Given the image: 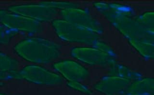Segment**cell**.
Masks as SVG:
<instances>
[{
  "label": "cell",
  "mask_w": 154,
  "mask_h": 95,
  "mask_svg": "<svg viewBox=\"0 0 154 95\" xmlns=\"http://www.w3.org/2000/svg\"><path fill=\"white\" fill-rule=\"evenodd\" d=\"M9 77H18V73L6 72L0 71V79H5Z\"/></svg>",
  "instance_id": "obj_19"
},
{
  "label": "cell",
  "mask_w": 154,
  "mask_h": 95,
  "mask_svg": "<svg viewBox=\"0 0 154 95\" xmlns=\"http://www.w3.org/2000/svg\"><path fill=\"white\" fill-rule=\"evenodd\" d=\"M130 80L113 76L101 80L95 85L97 91L107 95H122L130 86Z\"/></svg>",
  "instance_id": "obj_9"
},
{
  "label": "cell",
  "mask_w": 154,
  "mask_h": 95,
  "mask_svg": "<svg viewBox=\"0 0 154 95\" xmlns=\"http://www.w3.org/2000/svg\"><path fill=\"white\" fill-rule=\"evenodd\" d=\"M10 10L14 14L38 22L48 21L53 19L56 11L51 7L40 5H22L10 7Z\"/></svg>",
  "instance_id": "obj_6"
},
{
  "label": "cell",
  "mask_w": 154,
  "mask_h": 95,
  "mask_svg": "<svg viewBox=\"0 0 154 95\" xmlns=\"http://www.w3.org/2000/svg\"><path fill=\"white\" fill-rule=\"evenodd\" d=\"M52 24L58 36L66 41L91 44L97 41V33L65 20H55Z\"/></svg>",
  "instance_id": "obj_2"
},
{
  "label": "cell",
  "mask_w": 154,
  "mask_h": 95,
  "mask_svg": "<svg viewBox=\"0 0 154 95\" xmlns=\"http://www.w3.org/2000/svg\"><path fill=\"white\" fill-rule=\"evenodd\" d=\"M69 86L72 87L73 88L78 90V91H81L85 93H89V91H88L87 88H86L85 87L82 86V85L79 83L78 82H72L70 81L69 83Z\"/></svg>",
  "instance_id": "obj_18"
},
{
  "label": "cell",
  "mask_w": 154,
  "mask_h": 95,
  "mask_svg": "<svg viewBox=\"0 0 154 95\" xmlns=\"http://www.w3.org/2000/svg\"><path fill=\"white\" fill-rule=\"evenodd\" d=\"M111 73H114V74L113 75L115 76L117 74L118 77H122L128 79H136L139 77L138 74L137 73L132 72L127 68H124V67L119 65L116 67L114 68V70H112Z\"/></svg>",
  "instance_id": "obj_13"
},
{
  "label": "cell",
  "mask_w": 154,
  "mask_h": 95,
  "mask_svg": "<svg viewBox=\"0 0 154 95\" xmlns=\"http://www.w3.org/2000/svg\"><path fill=\"white\" fill-rule=\"evenodd\" d=\"M115 26L129 38L131 43H154V30L146 27L139 22L125 17L114 22Z\"/></svg>",
  "instance_id": "obj_3"
},
{
  "label": "cell",
  "mask_w": 154,
  "mask_h": 95,
  "mask_svg": "<svg viewBox=\"0 0 154 95\" xmlns=\"http://www.w3.org/2000/svg\"><path fill=\"white\" fill-rule=\"evenodd\" d=\"M154 79L138 80L131 84L125 93L133 94H154Z\"/></svg>",
  "instance_id": "obj_11"
},
{
  "label": "cell",
  "mask_w": 154,
  "mask_h": 95,
  "mask_svg": "<svg viewBox=\"0 0 154 95\" xmlns=\"http://www.w3.org/2000/svg\"><path fill=\"white\" fill-rule=\"evenodd\" d=\"M71 54L77 59L91 65H106L114 62L113 56L97 49L74 48L71 50Z\"/></svg>",
  "instance_id": "obj_7"
},
{
  "label": "cell",
  "mask_w": 154,
  "mask_h": 95,
  "mask_svg": "<svg viewBox=\"0 0 154 95\" xmlns=\"http://www.w3.org/2000/svg\"><path fill=\"white\" fill-rule=\"evenodd\" d=\"M136 20L146 27L154 30V14L153 12L142 15Z\"/></svg>",
  "instance_id": "obj_14"
},
{
  "label": "cell",
  "mask_w": 154,
  "mask_h": 95,
  "mask_svg": "<svg viewBox=\"0 0 154 95\" xmlns=\"http://www.w3.org/2000/svg\"><path fill=\"white\" fill-rule=\"evenodd\" d=\"M54 68L63 76L72 82H78L88 76L85 68L71 60H65L55 64Z\"/></svg>",
  "instance_id": "obj_10"
},
{
  "label": "cell",
  "mask_w": 154,
  "mask_h": 95,
  "mask_svg": "<svg viewBox=\"0 0 154 95\" xmlns=\"http://www.w3.org/2000/svg\"><path fill=\"white\" fill-rule=\"evenodd\" d=\"M18 62L12 57L0 53V71L15 72L18 68Z\"/></svg>",
  "instance_id": "obj_12"
},
{
  "label": "cell",
  "mask_w": 154,
  "mask_h": 95,
  "mask_svg": "<svg viewBox=\"0 0 154 95\" xmlns=\"http://www.w3.org/2000/svg\"><path fill=\"white\" fill-rule=\"evenodd\" d=\"M14 31L0 24V43L8 42Z\"/></svg>",
  "instance_id": "obj_16"
},
{
  "label": "cell",
  "mask_w": 154,
  "mask_h": 95,
  "mask_svg": "<svg viewBox=\"0 0 154 95\" xmlns=\"http://www.w3.org/2000/svg\"><path fill=\"white\" fill-rule=\"evenodd\" d=\"M15 50L24 59L37 64L52 62L56 59L60 53L57 45L40 38L24 40L16 45Z\"/></svg>",
  "instance_id": "obj_1"
},
{
  "label": "cell",
  "mask_w": 154,
  "mask_h": 95,
  "mask_svg": "<svg viewBox=\"0 0 154 95\" xmlns=\"http://www.w3.org/2000/svg\"><path fill=\"white\" fill-rule=\"evenodd\" d=\"M61 14L65 20L68 22L89 29L97 33L102 31L100 24L85 11L72 8L63 10Z\"/></svg>",
  "instance_id": "obj_8"
},
{
  "label": "cell",
  "mask_w": 154,
  "mask_h": 95,
  "mask_svg": "<svg viewBox=\"0 0 154 95\" xmlns=\"http://www.w3.org/2000/svg\"><path fill=\"white\" fill-rule=\"evenodd\" d=\"M18 77L40 84L55 85L62 82L59 75L37 65L26 66L18 73Z\"/></svg>",
  "instance_id": "obj_5"
},
{
  "label": "cell",
  "mask_w": 154,
  "mask_h": 95,
  "mask_svg": "<svg viewBox=\"0 0 154 95\" xmlns=\"http://www.w3.org/2000/svg\"><path fill=\"white\" fill-rule=\"evenodd\" d=\"M0 23L14 31H24L30 33H38L43 29L38 22L4 11H0Z\"/></svg>",
  "instance_id": "obj_4"
},
{
  "label": "cell",
  "mask_w": 154,
  "mask_h": 95,
  "mask_svg": "<svg viewBox=\"0 0 154 95\" xmlns=\"http://www.w3.org/2000/svg\"><path fill=\"white\" fill-rule=\"evenodd\" d=\"M122 95H154V94H128V93H124Z\"/></svg>",
  "instance_id": "obj_20"
},
{
  "label": "cell",
  "mask_w": 154,
  "mask_h": 95,
  "mask_svg": "<svg viewBox=\"0 0 154 95\" xmlns=\"http://www.w3.org/2000/svg\"><path fill=\"white\" fill-rule=\"evenodd\" d=\"M41 4L51 7L52 8L62 9L66 10L67 9L75 8V5L72 3L65 2H43Z\"/></svg>",
  "instance_id": "obj_15"
},
{
  "label": "cell",
  "mask_w": 154,
  "mask_h": 95,
  "mask_svg": "<svg viewBox=\"0 0 154 95\" xmlns=\"http://www.w3.org/2000/svg\"><path fill=\"white\" fill-rule=\"evenodd\" d=\"M96 47L98 48V49L99 50H101L110 56H113V53L112 50L107 45L104 44L103 43H101L99 42L97 44Z\"/></svg>",
  "instance_id": "obj_17"
}]
</instances>
